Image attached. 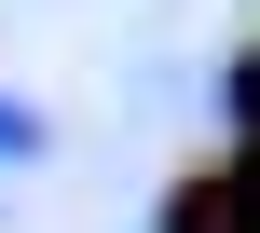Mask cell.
<instances>
[{"instance_id":"cell-1","label":"cell","mask_w":260,"mask_h":233,"mask_svg":"<svg viewBox=\"0 0 260 233\" xmlns=\"http://www.w3.org/2000/svg\"><path fill=\"white\" fill-rule=\"evenodd\" d=\"M27 137H41V124H27V110H0V151H27Z\"/></svg>"}]
</instances>
